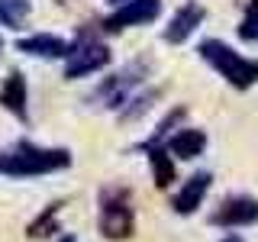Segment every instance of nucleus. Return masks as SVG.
<instances>
[{"label": "nucleus", "mask_w": 258, "mask_h": 242, "mask_svg": "<svg viewBox=\"0 0 258 242\" xmlns=\"http://www.w3.org/2000/svg\"><path fill=\"white\" fill-rule=\"evenodd\" d=\"M71 168V152L58 145H39L29 139H20L7 149H0V177L26 181V177H42Z\"/></svg>", "instance_id": "nucleus-1"}, {"label": "nucleus", "mask_w": 258, "mask_h": 242, "mask_svg": "<svg viewBox=\"0 0 258 242\" xmlns=\"http://www.w3.org/2000/svg\"><path fill=\"white\" fill-rule=\"evenodd\" d=\"M149 71H152V65L145 58L126 62L119 71H113V75L97 81V87L84 97L87 107H100V110H113V113H116L136 91H142V84L149 81Z\"/></svg>", "instance_id": "nucleus-2"}, {"label": "nucleus", "mask_w": 258, "mask_h": 242, "mask_svg": "<svg viewBox=\"0 0 258 242\" xmlns=\"http://www.w3.org/2000/svg\"><path fill=\"white\" fill-rule=\"evenodd\" d=\"M197 52H200V58H204L229 87H236V91H248L252 84H258V58H248V55L236 52V48L229 42H223V39H204V42L197 45Z\"/></svg>", "instance_id": "nucleus-3"}, {"label": "nucleus", "mask_w": 258, "mask_h": 242, "mask_svg": "<svg viewBox=\"0 0 258 242\" xmlns=\"http://www.w3.org/2000/svg\"><path fill=\"white\" fill-rule=\"evenodd\" d=\"M97 229H100V236L110 239V242L129 239L136 232L133 194L126 188L110 184V188L100 191V197H97Z\"/></svg>", "instance_id": "nucleus-4"}, {"label": "nucleus", "mask_w": 258, "mask_h": 242, "mask_svg": "<svg viewBox=\"0 0 258 242\" xmlns=\"http://www.w3.org/2000/svg\"><path fill=\"white\" fill-rule=\"evenodd\" d=\"M110 62H113V52H110V45L103 42L100 26L81 29L78 36L71 39V52H68V58H64V78L81 81V78L100 75Z\"/></svg>", "instance_id": "nucleus-5"}, {"label": "nucleus", "mask_w": 258, "mask_h": 242, "mask_svg": "<svg viewBox=\"0 0 258 242\" xmlns=\"http://www.w3.org/2000/svg\"><path fill=\"white\" fill-rule=\"evenodd\" d=\"M161 16V0H126V4L113 7L110 16L100 20V32H123L133 26H145V23H155Z\"/></svg>", "instance_id": "nucleus-6"}, {"label": "nucleus", "mask_w": 258, "mask_h": 242, "mask_svg": "<svg viewBox=\"0 0 258 242\" xmlns=\"http://www.w3.org/2000/svg\"><path fill=\"white\" fill-rule=\"evenodd\" d=\"M210 223L216 229H245V226L258 223V200L248 197V194H229L210 213Z\"/></svg>", "instance_id": "nucleus-7"}, {"label": "nucleus", "mask_w": 258, "mask_h": 242, "mask_svg": "<svg viewBox=\"0 0 258 242\" xmlns=\"http://www.w3.org/2000/svg\"><path fill=\"white\" fill-rule=\"evenodd\" d=\"M204 4H197V0H184L181 7L171 13V20L165 23V29H161V39H165L168 45H184L194 32L200 29V23H204Z\"/></svg>", "instance_id": "nucleus-8"}, {"label": "nucleus", "mask_w": 258, "mask_h": 242, "mask_svg": "<svg viewBox=\"0 0 258 242\" xmlns=\"http://www.w3.org/2000/svg\"><path fill=\"white\" fill-rule=\"evenodd\" d=\"M16 52L32 55V58H45V62H64L71 52V39L55 36V32H32V36L16 39Z\"/></svg>", "instance_id": "nucleus-9"}, {"label": "nucleus", "mask_w": 258, "mask_h": 242, "mask_svg": "<svg viewBox=\"0 0 258 242\" xmlns=\"http://www.w3.org/2000/svg\"><path fill=\"white\" fill-rule=\"evenodd\" d=\"M210 184H213V174L210 171H197V174H190L187 181L181 184L174 194H171V210L177 216H190V213H197L200 204L207 200V194H210Z\"/></svg>", "instance_id": "nucleus-10"}, {"label": "nucleus", "mask_w": 258, "mask_h": 242, "mask_svg": "<svg viewBox=\"0 0 258 242\" xmlns=\"http://www.w3.org/2000/svg\"><path fill=\"white\" fill-rule=\"evenodd\" d=\"M0 107L20 123H29V84L23 71H10L0 81Z\"/></svg>", "instance_id": "nucleus-11"}, {"label": "nucleus", "mask_w": 258, "mask_h": 242, "mask_svg": "<svg viewBox=\"0 0 258 242\" xmlns=\"http://www.w3.org/2000/svg\"><path fill=\"white\" fill-rule=\"evenodd\" d=\"M165 149L171 152V158H181V161L200 158L207 152V133L200 126H177L165 139Z\"/></svg>", "instance_id": "nucleus-12"}, {"label": "nucleus", "mask_w": 258, "mask_h": 242, "mask_svg": "<svg viewBox=\"0 0 258 242\" xmlns=\"http://www.w3.org/2000/svg\"><path fill=\"white\" fill-rule=\"evenodd\" d=\"M139 152H145V161L152 168V177H155L158 188H171L177 181V168L171 152L165 149V142H139Z\"/></svg>", "instance_id": "nucleus-13"}, {"label": "nucleus", "mask_w": 258, "mask_h": 242, "mask_svg": "<svg viewBox=\"0 0 258 242\" xmlns=\"http://www.w3.org/2000/svg\"><path fill=\"white\" fill-rule=\"evenodd\" d=\"M158 97H161V87H145V91H136V94L123 103V107L116 110L119 123H139L145 113H149V110L158 103Z\"/></svg>", "instance_id": "nucleus-14"}, {"label": "nucleus", "mask_w": 258, "mask_h": 242, "mask_svg": "<svg viewBox=\"0 0 258 242\" xmlns=\"http://www.w3.org/2000/svg\"><path fill=\"white\" fill-rule=\"evenodd\" d=\"M61 200H55V204H48L42 213L36 216V220L29 223V229H26V236L29 239H48V236H55V232H61L58 229V216H61Z\"/></svg>", "instance_id": "nucleus-15"}, {"label": "nucleus", "mask_w": 258, "mask_h": 242, "mask_svg": "<svg viewBox=\"0 0 258 242\" xmlns=\"http://www.w3.org/2000/svg\"><path fill=\"white\" fill-rule=\"evenodd\" d=\"M32 13V0H0V26L7 29H23Z\"/></svg>", "instance_id": "nucleus-16"}, {"label": "nucleus", "mask_w": 258, "mask_h": 242, "mask_svg": "<svg viewBox=\"0 0 258 242\" xmlns=\"http://www.w3.org/2000/svg\"><path fill=\"white\" fill-rule=\"evenodd\" d=\"M239 39L242 42H258V0H248L245 13L239 23Z\"/></svg>", "instance_id": "nucleus-17"}, {"label": "nucleus", "mask_w": 258, "mask_h": 242, "mask_svg": "<svg viewBox=\"0 0 258 242\" xmlns=\"http://www.w3.org/2000/svg\"><path fill=\"white\" fill-rule=\"evenodd\" d=\"M58 242H78V236H75V232H61Z\"/></svg>", "instance_id": "nucleus-18"}, {"label": "nucleus", "mask_w": 258, "mask_h": 242, "mask_svg": "<svg viewBox=\"0 0 258 242\" xmlns=\"http://www.w3.org/2000/svg\"><path fill=\"white\" fill-rule=\"evenodd\" d=\"M220 242H242V239H239V236H223Z\"/></svg>", "instance_id": "nucleus-19"}, {"label": "nucleus", "mask_w": 258, "mask_h": 242, "mask_svg": "<svg viewBox=\"0 0 258 242\" xmlns=\"http://www.w3.org/2000/svg\"><path fill=\"white\" fill-rule=\"evenodd\" d=\"M107 4H110V7H119V4H126V0H107Z\"/></svg>", "instance_id": "nucleus-20"}, {"label": "nucleus", "mask_w": 258, "mask_h": 242, "mask_svg": "<svg viewBox=\"0 0 258 242\" xmlns=\"http://www.w3.org/2000/svg\"><path fill=\"white\" fill-rule=\"evenodd\" d=\"M0 52H4V39H0Z\"/></svg>", "instance_id": "nucleus-21"}]
</instances>
